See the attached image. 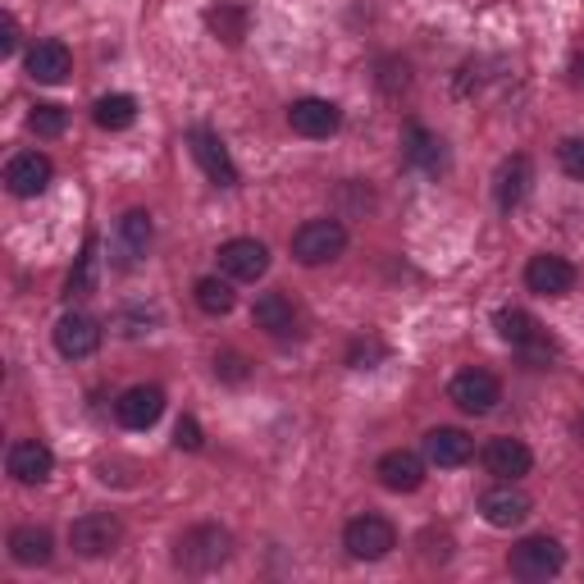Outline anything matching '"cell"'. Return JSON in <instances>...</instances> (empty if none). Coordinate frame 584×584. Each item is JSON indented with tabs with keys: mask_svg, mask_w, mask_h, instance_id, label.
I'll return each instance as SVG.
<instances>
[{
	"mask_svg": "<svg viewBox=\"0 0 584 584\" xmlns=\"http://www.w3.org/2000/svg\"><path fill=\"white\" fill-rule=\"evenodd\" d=\"M233 553V539L228 530L219 525H192L183 539H178V549H174V562L187 571V575H206V571H219Z\"/></svg>",
	"mask_w": 584,
	"mask_h": 584,
	"instance_id": "cell-1",
	"label": "cell"
},
{
	"mask_svg": "<svg viewBox=\"0 0 584 584\" xmlns=\"http://www.w3.org/2000/svg\"><path fill=\"white\" fill-rule=\"evenodd\" d=\"M342 549L352 553L357 562H379V557H388V553L398 549V530H393V521H388V516L366 512V516H357V521H347Z\"/></svg>",
	"mask_w": 584,
	"mask_h": 584,
	"instance_id": "cell-2",
	"label": "cell"
},
{
	"mask_svg": "<svg viewBox=\"0 0 584 584\" xmlns=\"http://www.w3.org/2000/svg\"><path fill=\"white\" fill-rule=\"evenodd\" d=\"M508 566H512L516 580H553L566 566V549L557 539H549V534H530V539H521L512 549Z\"/></svg>",
	"mask_w": 584,
	"mask_h": 584,
	"instance_id": "cell-3",
	"label": "cell"
},
{
	"mask_svg": "<svg viewBox=\"0 0 584 584\" xmlns=\"http://www.w3.org/2000/svg\"><path fill=\"white\" fill-rule=\"evenodd\" d=\"M342 247H347V228L338 219H306L293 233V256L301 265H329L342 256Z\"/></svg>",
	"mask_w": 584,
	"mask_h": 584,
	"instance_id": "cell-4",
	"label": "cell"
},
{
	"mask_svg": "<svg viewBox=\"0 0 584 584\" xmlns=\"http://www.w3.org/2000/svg\"><path fill=\"white\" fill-rule=\"evenodd\" d=\"M120 539H124V525L110 512H88L69 525V543H73L78 557H110L120 549Z\"/></svg>",
	"mask_w": 584,
	"mask_h": 584,
	"instance_id": "cell-5",
	"label": "cell"
},
{
	"mask_svg": "<svg viewBox=\"0 0 584 584\" xmlns=\"http://www.w3.org/2000/svg\"><path fill=\"white\" fill-rule=\"evenodd\" d=\"M448 393H452V402H457L465 416H489V411L502 402V383H498V375L471 366V370H461V375L452 379Z\"/></svg>",
	"mask_w": 584,
	"mask_h": 584,
	"instance_id": "cell-6",
	"label": "cell"
},
{
	"mask_svg": "<svg viewBox=\"0 0 584 584\" xmlns=\"http://www.w3.org/2000/svg\"><path fill=\"white\" fill-rule=\"evenodd\" d=\"M530 512H534V502L516 489V480H498V489H489V493L480 498V516H484L493 530H512V525H521Z\"/></svg>",
	"mask_w": 584,
	"mask_h": 584,
	"instance_id": "cell-7",
	"label": "cell"
},
{
	"mask_svg": "<svg viewBox=\"0 0 584 584\" xmlns=\"http://www.w3.org/2000/svg\"><path fill=\"white\" fill-rule=\"evenodd\" d=\"M525 288L539 293V297H566L575 288V265L566 256H553V252H539L530 256L525 265Z\"/></svg>",
	"mask_w": 584,
	"mask_h": 584,
	"instance_id": "cell-8",
	"label": "cell"
},
{
	"mask_svg": "<svg viewBox=\"0 0 584 584\" xmlns=\"http://www.w3.org/2000/svg\"><path fill=\"white\" fill-rule=\"evenodd\" d=\"M219 269L233 284H256L265 269H269V247L256 238H233L219 247Z\"/></svg>",
	"mask_w": 584,
	"mask_h": 584,
	"instance_id": "cell-9",
	"label": "cell"
},
{
	"mask_svg": "<svg viewBox=\"0 0 584 584\" xmlns=\"http://www.w3.org/2000/svg\"><path fill=\"white\" fill-rule=\"evenodd\" d=\"M288 124L301 137H334L338 124H342V110L325 96H301V101L288 105Z\"/></svg>",
	"mask_w": 584,
	"mask_h": 584,
	"instance_id": "cell-10",
	"label": "cell"
},
{
	"mask_svg": "<svg viewBox=\"0 0 584 584\" xmlns=\"http://www.w3.org/2000/svg\"><path fill=\"white\" fill-rule=\"evenodd\" d=\"M114 416H120L124 430H151V424L165 416V393L155 383H137L114 402Z\"/></svg>",
	"mask_w": 584,
	"mask_h": 584,
	"instance_id": "cell-11",
	"label": "cell"
},
{
	"mask_svg": "<svg viewBox=\"0 0 584 584\" xmlns=\"http://www.w3.org/2000/svg\"><path fill=\"white\" fill-rule=\"evenodd\" d=\"M51 161L42 151H19L14 161L6 165V187L14 192V197H37V192H47V183H51Z\"/></svg>",
	"mask_w": 584,
	"mask_h": 584,
	"instance_id": "cell-12",
	"label": "cell"
},
{
	"mask_svg": "<svg viewBox=\"0 0 584 584\" xmlns=\"http://www.w3.org/2000/svg\"><path fill=\"white\" fill-rule=\"evenodd\" d=\"M375 475H379V484H383L388 493H416V489L424 484V461H420L416 452L398 448V452H383V457H379Z\"/></svg>",
	"mask_w": 584,
	"mask_h": 584,
	"instance_id": "cell-13",
	"label": "cell"
},
{
	"mask_svg": "<svg viewBox=\"0 0 584 584\" xmlns=\"http://www.w3.org/2000/svg\"><path fill=\"white\" fill-rule=\"evenodd\" d=\"M187 142H192V155H197V165L206 170L211 183H219V187H233V183H238V170H233V161H228V146H224L211 129H192Z\"/></svg>",
	"mask_w": 584,
	"mask_h": 584,
	"instance_id": "cell-14",
	"label": "cell"
},
{
	"mask_svg": "<svg viewBox=\"0 0 584 584\" xmlns=\"http://www.w3.org/2000/svg\"><path fill=\"white\" fill-rule=\"evenodd\" d=\"M530 465H534V452L521 439H489L484 443V471L493 480H521V475H530Z\"/></svg>",
	"mask_w": 584,
	"mask_h": 584,
	"instance_id": "cell-15",
	"label": "cell"
},
{
	"mask_svg": "<svg viewBox=\"0 0 584 584\" xmlns=\"http://www.w3.org/2000/svg\"><path fill=\"white\" fill-rule=\"evenodd\" d=\"M51 471H55V457H51V448L42 439H19L10 448V475L19 484H47Z\"/></svg>",
	"mask_w": 584,
	"mask_h": 584,
	"instance_id": "cell-16",
	"label": "cell"
},
{
	"mask_svg": "<svg viewBox=\"0 0 584 584\" xmlns=\"http://www.w3.org/2000/svg\"><path fill=\"white\" fill-rule=\"evenodd\" d=\"M55 347H60V357H69V361H83V357H92L96 347H101V329H96V320L92 316H60V325H55Z\"/></svg>",
	"mask_w": 584,
	"mask_h": 584,
	"instance_id": "cell-17",
	"label": "cell"
},
{
	"mask_svg": "<svg viewBox=\"0 0 584 584\" xmlns=\"http://www.w3.org/2000/svg\"><path fill=\"white\" fill-rule=\"evenodd\" d=\"M534 183V165H530V155H512V161H502L498 165V178H493V197L502 211H516L525 202V192Z\"/></svg>",
	"mask_w": 584,
	"mask_h": 584,
	"instance_id": "cell-18",
	"label": "cell"
},
{
	"mask_svg": "<svg viewBox=\"0 0 584 584\" xmlns=\"http://www.w3.org/2000/svg\"><path fill=\"white\" fill-rule=\"evenodd\" d=\"M256 329H265L269 338H293L297 334V306L284 293H260L252 306Z\"/></svg>",
	"mask_w": 584,
	"mask_h": 584,
	"instance_id": "cell-19",
	"label": "cell"
},
{
	"mask_svg": "<svg viewBox=\"0 0 584 584\" xmlns=\"http://www.w3.org/2000/svg\"><path fill=\"white\" fill-rule=\"evenodd\" d=\"M475 452V439L465 430H452V424H439V430L424 434V457L434 465H465Z\"/></svg>",
	"mask_w": 584,
	"mask_h": 584,
	"instance_id": "cell-20",
	"label": "cell"
},
{
	"mask_svg": "<svg viewBox=\"0 0 584 584\" xmlns=\"http://www.w3.org/2000/svg\"><path fill=\"white\" fill-rule=\"evenodd\" d=\"M69 47L64 42H55V37H42V42H37L32 51H28V73L37 78V83H64L69 78Z\"/></svg>",
	"mask_w": 584,
	"mask_h": 584,
	"instance_id": "cell-21",
	"label": "cell"
},
{
	"mask_svg": "<svg viewBox=\"0 0 584 584\" xmlns=\"http://www.w3.org/2000/svg\"><path fill=\"white\" fill-rule=\"evenodd\" d=\"M10 557H14L19 566H47V562L55 557L51 530H42V525H19V530L10 534Z\"/></svg>",
	"mask_w": 584,
	"mask_h": 584,
	"instance_id": "cell-22",
	"label": "cell"
},
{
	"mask_svg": "<svg viewBox=\"0 0 584 584\" xmlns=\"http://www.w3.org/2000/svg\"><path fill=\"white\" fill-rule=\"evenodd\" d=\"M498 334L508 338L516 352H525L530 342H539L543 338V329H539V320L530 316V310H521V306H508V310H498Z\"/></svg>",
	"mask_w": 584,
	"mask_h": 584,
	"instance_id": "cell-23",
	"label": "cell"
},
{
	"mask_svg": "<svg viewBox=\"0 0 584 584\" xmlns=\"http://www.w3.org/2000/svg\"><path fill=\"white\" fill-rule=\"evenodd\" d=\"M92 114H96V124H101L105 133H124V129H133V120H137V101L124 96V92H110V96L96 101Z\"/></svg>",
	"mask_w": 584,
	"mask_h": 584,
	"instance_id": "cell-24",
	"label": "cell"
},
{
	"mask_svg": "<svg viewBox=\"0 0 584 584\" xmlns=\"http://www.w3.org/2000/svg\"><path fill=\"white\" fill-rule=\"evenodd\" d=\"M407 165H416L424 174H439L443 170V142L424 129H411L407 133Z\"/></svg>",
	"mask_w": 584,
	"mask_h": 584,
	"instance_id": "cell-25",
	"label": "cell"
},
{
	"mask_svg": "<svg viewBox=\"0 0 584 584\" xmlns=\"http://www.w3.org/2000/svg\"><path fill=\"white\" fill-rule=\"evenodd\" d=\"M120 243H124V265L146 256V247H151V215L146 211H129L120 219Z\"/></svg>",
	"mask_w": 584,
	"mask_h": 584,
	"instance_id": "cell-26",
	"label": "cell"
},
{
	"mask_svg": "<svg viewBox=\"0 0 584 584\" xmlns=\"http://www.w3.org/2000/svg\"><path fill=\"white\" fill-rule=\"evenodd\" d=\"M211 32H219L228 47H238L243 42V32H247V10L243 6H233V0H219V6L206 14Z\"/></svg>",
	"mask_w": 584,
	"mask_h": 584,
	"instance_id": "cell-27",
	"label": "cell"
},
{
	"mask_svg": "<svg viewBox=\"0 0 584 584\" xmlns=\"http://www.w3.org/2000/svg\"><path fill=\"white\" fill-rule=\"evenodd\" d=\"M233 284L228 279H197V306L206 310V316H228L233 310Z\"/></svg>",
	"mask_w": 584,
	"mask_h": 584,
	"instance_id": "cell-28",
	"label": "cell"
},
{
	"mask_svg": "<svg viewBox=\"0 0 584 584\" xmlns=\"http://www.w3.org/2000/svg\"><path fill=\"white\" fill-rule=\"evenodd\" d=\"M28 129H32L37 137H60V133L69 129V114H64L60 105L42 101V105H32V114H28Z\"/></svg>",
	"mask_w": 584,
	"mask_h": 584,
	"instance_id": "cell-29",
	"label": "cell"
},
{
	"mask_svg": "<svg viewBox=\"0 0 584 584\" xmlns=\"http://www.w3.org/2000/svg\"><path fill=\"white\" fill-rule=\"evenodd\" d=\"M92 288H96V238H88L83 256H78V269L69 275V293L73 297H88Z\"/></svg>",
	"mask_w": 584,
	"mask_h": 584,
	"instance_id": "cell-30",
	"label": "cell"
},
{
	"mask_svg": "<svg viewBox=\"0 0 584 584\" xmlns=\"http://www.w3.org/2000/svg\"><path fill=\"white\" fill-rule=\"evenodd\" d=\"M557 165L571 174V178H584V137H566L557 146Z\"/></svg>",
	"mask_w": 584,
	"mask_h": 584,
	"instance_id": "cell-31",
	"label": "cell"
},
{
	"mask_svg": "<svg viewBox=\"0 0 584 584\" xmlns=\"http://www.w3.org/2000/svg\"><path fill=\"white\" fill-rule=\"evenodd\" d=\"M202 443H206V439H202V424L192 420V416H183V420L174 424V448H178V452H202Z\"/></svg>",
	"mask_w": 584,
	"mask_h": 584,
	"instance_id": "cell-32",
	"label": "cell"
},
{
	"mask_svg": "<svg viewBox=\"0 0 584 584\" xmlns=\"http://www.w3.org/2000/svg\"><path fill=\"white\" fill-rule=\"evenodd\" d=\"M215 375H224V379H247V361L238 357V352H224V357H215Z\"/></svg>",
	"mask_w": 584,
	"mask_h": 584,
	"instance_id": "cell-33",
	"label": "cell"
},
{
	"mask_svg": "<svg viewBox=\"0 0 584 584\" xmlns=\"http://www.w3.org/2000/svg\"><path fill=\"white\" fill-rule=\"evenodd\" d=\"M19 51V23H14V14H6L0 19V55H14Z\"/></svg>",
	"mask_w": 584,
	"mask_h": 584,
	"instance_id": "cell-34",
	"label": "cell"
},
{
	"mask_svg": "<svg viewBox=\"0 0 584 584\" xmlns=\"http://www.w3.org/2000/svg\"><path fill=\"white\" fill-rule=\"evenodd\" d=\"M375 357H383V347H379V342H357L352 366H357V370H370V361H375Z\"/></svg>",
	"mask_w": 584,
	"mask_h": 584,
	"instance_id": "cell-35",
	"label": "cell"
},
{
	"mask_svg": "<svg viewBox=\"0 0 584 584\" xmlns=\"http://www.w3.org/2000/svg\"><path fill=\"white\" fill-rule=\"evenodd\" d=\"M571 83H575V88H584V55H575V60H571Z\"/></svg>",
	"mask_w": 584,
	"mask_h": 584,
	"instance_id": "cell-36",
	"label": "cell"
},
{
	"mask_svg": "<svg viewBox=\"0 0 584 584\" xmlns=\"http://www.w3.org/2000/svg\"><path fill=\"white\" fill-rule=\"evenodd\" d=\"M580 439H584V416H580Z\"/></svg>",
	"mask_w": 584,
	"mask_h": 584,
	"instance_id": "cell-37",
	"label": "cell"
}]
</instances>
